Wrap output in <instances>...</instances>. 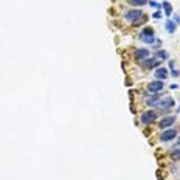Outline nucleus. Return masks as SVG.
<instances>
[{"mask_svg": "<svg viewBox=\"0 0 180 180\" xmlns=\"http://www.w3.org/2000/svg\"><path fill=\"white\" fill-rule=\"evenodd\" d=\"M141 16H143V13H141V11H138V9H132V11H127L124 17H126L127 22H134V23H137V22L140 20Z\"/></svg>", "mask_w": 180, "mask_h": 180, "instance_id": "f257e3e1", "label": "nucleus"}, {"mask_svg": "<svg viewBox=\"0 0 180 180\" xmlns=\"http://www.w3.org/2000/svg\"><path fill=\"white\" fill-rule=\"evenodd\" d=\"M163 87H165L163 81H154V83H151L148 85V92L149 93H159L160 90H163Z\"/></svg>", "mask_w": 180, "mask_h": 180, "instance_id": "f03ea898", "label": "nucleus"}, {"mask_svg": "<svg viewBox=\"0 0 180 180\" xmlns=\"http://www.w3.org/2000/svg\"><path fill=\"white\" fill-rule=\"evenodd\" d=\"M176 137H177V130L176 129H168V130H165V132L160 135V140L162 141H171Z\"/></svg>", "mask_w": 180, "mask_h": 180, "instance_id": "7ed1b4c3", "label": "nucleus"}, {"mask_svg": "<svg viewBox=\"0 0 180 180\" xmlns=\"http://www.w3.org/2000/svg\"><path fill=\"white\" fill-rule=\"evenodd\" d=\"M149 54H151L149 50H146V48H140V50L135 51V59H137V61H141V62H143L144 59L149 58Z\"/></svg>", "mask_w": 180, "mask_h": 180, "instance_id": "20e7f679", "label": "nucleus"}, {"mask_svg": "<svg viewBox=\"0 0 180 180\" xmlns=\"http://www.w3.org/2000/svg\"><path fill=\"white\" fill-rule=\"evenodd\" d=\"M155 118H157V113L155 112H146V113L141 115V123H143V124H149V123L154 121Z\"/></svg>", "mask_w": 180, "mask_h": 180, "instance_id": "39448f33", "label": "nucleus"}, {"mask_svg": "<svg viewBox=\"0 0 180 180\" xmlns=\"http://www.w3.org/2000/svg\"><path fill=\"white\" fill-rule=\"evenodd\" d=\"M174 123H176V117H166V118H163L162 121H160V124H159V126H160L162 129H166V127L172 126Z\"/></svg>", "mask_w": 180, "mask_h": 180, "instance_id": "423d86ee", "label": "nucleus"}, {"mask_svg": "<svg viewBox=\"0 0 180 180\" xmlns=\"http://www.w3.org/2000/svg\"><path fill=\"white\" fill-rule=\"evenodd\" d=\"M155 78L159 79V81H163V79H166L168 78V70L165 67H160V68H157L155 70Z\"/></svg>", "mask_w": 180, "mask_h": 180, "instance_id": "0eeeda50", "label": "nucleus"}, {"mask_svg": "<svg viewBox=\"0 0 180 180\" xmlns=\"http://www.w3.org/2000/svg\"><path fill=\"white\" fill-rule=\"evenodd\" d=\"M159 59H144V61H143V67L144 68H152V67H155V65H159Z\"/></svg>", "mask_w": 180, "mask_h": 180, "instance_id": "6e6552de", "label": "nucleus"}, {"mask_svg": "<svg viewBox=\"0 0 180 180\" xmlns=\"http://www.w3.org/2000/svg\"><path fill=\"white\" fill-rule=\"evenodd\" d=\"M159 106H160L162 109L172 107V106H174V100H172V98H166V100H162V101L159 102Z\"/></svg>", "mask_w": 180, "mask_h": 180, "instance_id": "1a4fd4ad", "label": "nucleus"}, {"mask_svg": "<svg viewBox=\"0 0 180 180\" xmlns=\"http://www.w3.org/2000/svg\"><path fill=\"white\" fill-rule=\"evenodd\" d=\"M159 102H160L159 96H152V98H148V100H146V104L148 106H159Z\"/></svg>", "mask_w": 180, "mask_h": 180, "instance_id": "9d476101", "label": "nucleus"}, {"mask_svg": "<svg viewBox=\"0 0 180 180\" xmlns=\"http://www.w3.org/2000/svg\"><path fill=\"white\" fill-rule=\"evenodd\" d=\"M130 5H134V6H143V5L148 3V0H129Z\"/></svg>", "mask_w": 180, "mask_h": 180, "instance_id": "9b49d317", "label": "nucleus"}, {"mask_svg": "<svg viewBox=\"0 0 180 180\" xmlns=\"http://www.w3.org/2000/svg\"><path fill=\"white\" fill-rule=\"evenodd\" d=\"M163 8H165V13H166V16L169 17L171 13H172V6L169 5V2H165V3H163Z\"/></svg>", "mask_w": 180, "mask_h": 180, "instance_id": "f8f14e48", "label": "nucleus"}, {"mask_svg": "<svg viewBox=\"0 0 180 180\" xmlns=\"http://www.w3.org/2000/svg\"><path fill=\"white\" fill-rule=\"evenodd\" d=\"M166 30H168V33H174V30H176V23L171 22V20H168L166 22Z\"/></svg>", "mask_w": 180, "mask_h": 180, "instance_id": "ddd939ff", "label": "nucleus"}, {"mask_svg": "<svg viewBox=\"0 0 180 180\" xmlns=\"http://www.w3.org/2000/svg\"><path fill=\"white\" fill-rule=\"evenodd\" d=\"M155 59H159V61H163V59H168V53L166 51H159L155 54Z\"/></svg>", "mask_w": 180, "mask_h": 180, "instance_id": "4468645a", "label": "nucleus"}, {"mask_svg": "<svg viewBox=\"0 0 180 180\" xmlns=\"http://www.w3.org/2000/svg\"><path fill=\"white\" fill-rule=\"evenodd\" d=\"M141 37V41L143 42H148V43H152L155 39H154V36H140Z\"/></svg>", "mask_w": 180, "mask_h": 180, "instance_id": "2eb2a0df", "label": "nucleus"}, {"mask_svg": "<svg viewBox=\"0 0 180 180\" xmlns=\"http://www.w3.org/2000/svg\"><path fill=\"white\" fill-rule=\"evenodd\" d=\"M154 34V31H152V28H144L143 31H141L140 36H152Z\"/></svg>", "mask_w": 180, "mask_h": 180, "instance_id": "dca6fc26", "label": "nucleus"}, {"mask_svg": "<svg viewBox=\"0 0 180 180\" xmlns=\"http://www.w3.org/2000/svg\"><path fill=\"white\" fill-rule=\"evenodd\" d=\"M171 157H172V160H180V149H174Z\"/></svg>", "mask_w": 180, "mask_h": 180, "instance_id": "f3484780", "label": "nucleus"}, {"mask_svg": "<svg viewBox=\"0 0 180 180\" xmlns=\"http://www.w3.org/2000/svg\"><path fill=\"white\" fill-rule=\"evenodd\" d=\"M149 5H151V6H154V8H160V3H159V2H155V0H151Z\"/></svg>", "mask_w": 180, "mask_h": 180, "instance_id": "a211bd4d", "label": "nucleus"}, {"mask_svg": "<svg viewBox=\"0 0 180 180\" xmlns=\"http://www.w3.org/2000/svg\"><path fill=\"white\" fill-rule=\"evenodd\" d=\"M152 16H154V17H155V19H160V17H162V14H160V11H157V13H154V14H152Z\"/></svg>", "mask_w": 180, "mask_h": 180, "instance_id": "6ab92c4d", "label": "nucleus"}, {"mask_svg": "<svg viewBox=\"0 0 180 180\" xmlns=\"http://www.w3.org/2000/svg\"><path fill=\"white\" fill-rule=\"evenodd\" d=\"M177 146H180V138L177 140Z\"/></svg>", "mask_w": 180, "mask_h": 180, "instance_id": "aec40b11", "label": "nucleus"}]
</instances>
